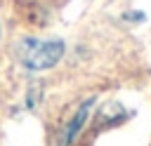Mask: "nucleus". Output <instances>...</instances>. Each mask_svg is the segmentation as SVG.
I'll return each instance as SVG.
<instances>
[{
	"instance_id": "f257e3e1",
	"label": "nucleus",
	"mask_w": 151,
	"mask_h": 146,
	"mask_svg": "<svg viewBox=\"0 0 151 146\" xmlns=\"http://www.w3.org/2000/svg\"><path fill=\"white\" fill-rule=\"evenodd\" d=\"M17 54H19V61L26 68L42 71V68L54 66L61 59L64 42L61 40H35V38H28V40H21L19 42Z\"/></svg>"
},
{
	"instance_id": "f03ea898",
	"label": "nucleus",
	"mask_w": 151,
	"mask_h": 146,
	"mask_svg": "<svg viewBox=\"0 0 151 146\" xmlns=\"http://www.w3.org/2000/svg\"><path fill=\"white\" fill-rule=\"evenodd\" d=\"M90 104L92 101H85L83 106H80V111H78V115L71 120V125H68V130L64 132V141H61V146H68L71 141H73V137H76V132L80 130V125H83V120L87 118V111H90Z\"/></svg>"
}]
</instances>
